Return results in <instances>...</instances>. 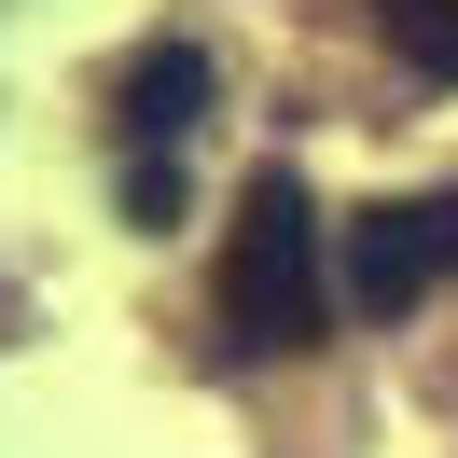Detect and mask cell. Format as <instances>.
<instances>
[{
    "label": "cell",
    "mask_w": 458,
    "mask_h": 458,
    "mask_svg": "<svg viewBox=\"0 0 458 458\" xmlns=\"http://www.w3.org/2000/svg\"><path fill=\"white\" fill-rule=\"evenodd\" d=\"M458 278V195H389L347 223V306L361 319H403Z\"/></svg>",
    "instance_id": "cell-2"
},
{
    "label": "cell",
    "mask_w": 458,
    "mask_h": 458,
    "mask_svg": "<svg viewBox=\"0 0 458 458\" xmlns=\"http://www.w3.org/2000/svg\"><path fill=\"white\" fill-rule=\"evenodd\" d=\"M319 319H334L319 208H306L292 167H250V195H236V223H223V334L236 347H319Z\"/></svg>",
    "instance_id": "cell-1"
},
{
    "label": "cell",
    "mask_w": 458,
    "mask_h": 458,
    "mask_svg": "<svg viewBox=\"0 0 458 458\" xmlns=\"http://www.w3.org/2000/svg\"><path fill=\"white\" fill-rule=\"evenodd\" d=\"M375 29H389V56H403V70L458 84V0H375Z\"/></svg>",
    "instance_id": "cell-4"
},
{
    "label": "cell",
    "mask_w": 458,
    "mask_h": 458,
    "mask_svg": "<svg viewBox=\"0 0 458 458\" xmlns=\"http://www.w3.org/2000/svg\"><path fill=\"white\" fill-rule=\"evenodd\" d=\"M195 112H208V56L195 42H153V56L125 70V153H181Z\"/></svg>",
    "instance_id": "cell-3"
}]
</instances>
